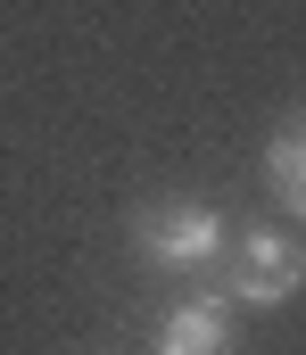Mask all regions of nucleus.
Instances as JSON below:
<instances>
[{
    "instance_id": "1",
    "label": "nucleus",
    "mask_w": 306,
    "mask_h": 355,
    "mask_svg": "<svg viewBox=\"0 0 306 355\" xmlns=\"http://www.w3.org/2000/svg\"><path fill=\"white\" fill-rule=\"evenodd\" d=\"M133 248L149 265H182V272H207L223 248H232V223L199 207V198H174V207H141L133 215Z\"/></svg>"
},
{
    "instance_id": "2",
    "label": "nucleus",
    "mask_w": 306,
    "mask_h": 355,
    "mask_svg": "<svg viewBox=\"0 0 306 355\" xmlns=\"http://www.w3.org/2000/svg\"><path fill=\"white\" fill-rule=\"evenodd\" d=\"M290 289H298V240L282 223L240 232V248H232V297L240 306H282Z\"/></svg>"
},
{
    "instance_id": "3",
    "label": "nucleus",
    "mask_w": 306,
    "mask_h": 355,
    "mask_svg": "<svg viewBox=\"0 0 306 355\" xmlns=\"http://www.w3.org/2000/svg\"><path fill=\"white\" fill-rule=\"evenodd\" d=\"M223 339H232V306L223 297H182L158 322V355H223Z\"/></svg>"
},
{
    "instance_id": "4",
    "label": "nucleus",
    "mask_w": 306,
    "mask_h": 355,
    "mask_svg": "<svg viewBox=\"0 0 306 355\" xmlns=\"http://www.w3.org/2000/svg\"><path fill=\"white\" fill-rule=\"evenodd\" d=\"M265 182H273V207L282 215H306V124L282 116L273 149H265Z\"/></svg>"
}]
</instances>
